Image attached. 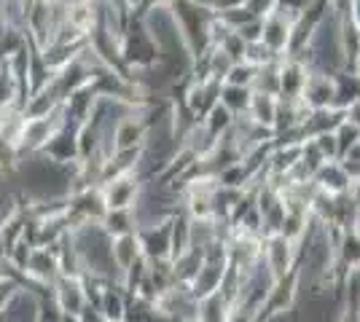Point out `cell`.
<instances>
[{
  "label": "cell",
  "instance_id": "obj_1",
  "mask_svg": "<svg viewBox=\"0 0 360 322\" xmlns=\"http://www.w3.org/2000/svg\"><path fill=\"white\" fill-rule=\"evenodd\" d=\"M51 298L60 309L62 314H81L84 307H89L86 301V288H84V279L81 276H65L60 274V279L51 285Z\"/></svg>",
  "mask_w": 360,
  "mask_h": 322
},
{
  "label": "cell",
  "instance_id": "obj_2",
  "mask_svg": "<svg viewBox=\"0 0 360 322\" xmlns=\"http://www.w3.org/2000/svg\"><path fill=\"white\" fill-rule=\"evenodd\" d=\"M60 322H78V317H75V314H62Z\"/></svg>",
  "mask_w": 360,
  "mask_h": 322
}]
</instances>
